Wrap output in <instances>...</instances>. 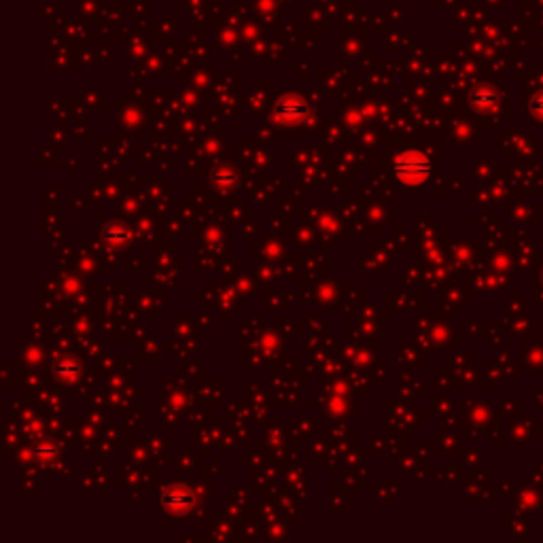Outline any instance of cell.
<instances>
[{"label":"cell","mask_w":543,"mask_h":543,"mask_svg":"<svg viewBox=\"0 0 543 543\" xmlns=\"http://www.w3.org/2000/svg\"><path fill=\"white\" fill-rule=\"evenodd\" d=\"M429 160L418 151H403L395 160V175L408 185L423 182L429 177Z\"/></svg>","instance_id":"1"},{"label":"cell","mask_w":543,"mask_h":543,"mask_svg":"<svg viewBox=\"0 0 543 543\" xmlns=\"http://www.w3.org/2000/svg\"><path fill=\"white\" fill-rule=\"evenodd\" d=\"M68 371H71V373L75 376V373L79 371V363L73 361V359H71V361H64V363H62V365H58V373H60V376H66Z\"/></svg>","instance_id":"3"},{"label":"cell","mask_w":543,"mask_h":543,"mask_svg":"<svg viewBox=\"0 0 543 543\" xmlns=\"http://www.w3.org/2000/svg\"><path fill=\"white\" fill-rule=\"evenodd\" d=\"M191 495L189 492H185V490H170L168 495H166V503L170 505V507H175V510H181L185 505H191Z\"/></svg>","instance_id":"2"}]
</instances>
